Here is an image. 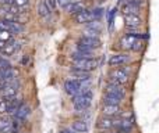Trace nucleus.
I'll return each mask as SVG.
<instances>
[{
  "label": "nucleus",
  "mask_w": 159,
  "mask_h": 133,
  "mask_svg": "<svg viewBox=\"0 0 159 133\" xmlns=\"http://www.w3.org/2000/svg\"><path fill=\"white\" fill-rule=\"evenodd\" d=\"M6 44H7V43H6V42L0 40V52H2V50H3V49H4V46H6Z\"/></svg>",
  "instance_id": "obj_30"
},
{
  "label": "nucleus",
  "mask_w": 159,
  "mask_h": 133,
  "mask_svg": "<svg viewBox=\"0 0 159 133\" xmlns=\"http://www.w3.org/2000/svg\"><path fill=\"white\" fill-rule=\"evenodd\" d=\"M0 40L6 42V43H8V42L14 40V35L10 32V31H3L0 29Z\"/></svg>",
  "instance_id": "obj_23"
},
{
  "label": "nucleus",
  "mask_w": 159,
  "mask_h": 133,
  "mask_svg": "<svg viewBox=\"0 0 159 133\" xmlns=\"http://www.w3.org/2000/svg\"><path fill=\"white\" fill-rule=\"evenodd\" d=\"M13 4L17 7H27L30 4V0H13Z\"/></svg>",
  "instance_id": "obj_26"
},
{
  "label": "nucleus",
  "mask_w": 159,
  "mask_h": 133,
  "mask_svg": "<svg viewBox=\"0 0 159 133\" xmlns=\"http://www.w3.org/2000/svg\"><path fill=\"white\" fill-rule=\"evenodd\" d=\"M50 8H49V6L46 4V2L45 0H41L39 2V4H38V14L41 17H48L50 14Z\"/></svg>",
  "instance_id": "obj_21"
},
{
  "label": "nucleus",
  "mask_w": 159,
  "mask_h": 133,
  "mask_svg": "<svg viewBox=\"0 0 159 133\" xmlns=\"http://www.w3.org/2000/svg\"><path fill=\"white\" fill-rule=\"evenodd\" d=\"M46 2V4L49 6L50 10H55L56 7H57V0H45Z\"/></svg>",
  "instance_id": "obj_27"
},
{
  "label": "nucleus",
  "mask_w": 159,
  "mask_h": 133,
  "mask_svg": "<svg viewBox=\"0 0 159 133\" xmlns=\"http://www.w3.org/2000/svg\"><path fill=\"white\" fill-rule=\"evenodd\" d=\"M129 3L135 8V10L140 11V10H141V7H143V6L145 4V0H129Z\"/></svg>",
  "instance_id": "obj_25"
},
{
  "label": "nucleus",
  "mask_w": 159,
  "mask_h": 133,
  "mask_svg": "<svg viewBox=\"0 0 159 133\" xmlns=\"http://www.w3.org/2000/svg\"><path fill=\"white\" fill-rule=\"evenodd\" d=\"M18 49H20V43H18V42L11 40V42H8V43L6 44L4 49L0 52V54L6 56V57H10V56H13Z\"/></svg>",
  "instance_id": "obj_17"
},
{
  "label": "nucleus",
  "mask_w": 159,
  "mask_h": 133,
  "mask_svg": "<svg viewBox=\"0 0 159 133\" xmlns=\"http://www.w3.org/2000/svg\"><path fill=\"white\" fill-rule=\"evenodd\" d=\"M78 46H82L85 49H89V50H95L101 46V39L99 38H92V36H85L82 35L81 38L78 39L77 42Z\"/></svg>",
  "instance_id": "obj_7"
},
{
  "label": "nucleus",
  "mask_w": 159,
  "mask_h": 133,
  "mask_svg": "<svg viewBox=\"0 0 159 133\" xmlns=\"http://www.w3.org/2000/svg\"><path fill=\"white\" fill-rule=\"evenodd\" d=\"M116 129L115 132L117 133H131L133 128H134V121H129V119H123V118H115V126Z\"/></svg>",
  "instance_id": "obj_6"
},
{
  "label": "nucleus",
  "mask_w": 159,
  "mask_h": 133,
  "mask_svg": "<svg viewBox=\"0 0 159 133\" xmlns=\"http://www.w3.org/2000/svg\"><path fill=\"white\" fill-rule=\"evenodd\" d=\"M73 19H74L75 24H89V22L95 21V17H93L92 11L89 10H82L80 11V13L74 14V17H73Z\"/></svg>",
  "instance_id": "obj_11"
},
{
  "label": "nucleus",
  "mask_w": 159,
  "mask_h": 133,
  "mask_svg": "<svg viewBox=\"0 0 159 133\" xmlns=\"http://www.w3.org/2000/svg\"><path fill=\"white\" fill-rule=\"evenodd\" d=\"M31 112V108L27 106V104H21L20 106V108L17 110V112L14 114V117H16V119H20V121H24L25 118L30 115Z\"/></svg>",
  "instance_id": "obj_19"
},
{
  "label": "nucleus",
  "mask_w": 159,
  "mask_h": 133,
  "mask_svg": "<svg viewBox=\"0 0 159 133\" xmlns=\"http://www.w3.org/2000/svg\"><path fill=\"white\" fill-rule=\"evenodd\" d=\"M89 81H78V79H67L66 82H64V90H66V93L69 96H71V97H74V96L80 94L81 92H84V90H88L85 89V85L88 83Z\"/></svg>",
  "instance_id": "obj_2"
},
{
  "label": "nucleus",
  "mask_w": 159,
  "mask_h": 133,
  "mask_svg": "<svg viewBox=\"0 0 159 133\" xmlns=\"http://www.w3.org/2000/svg\"><path fill=\"white\" fill-rule=\"evenodd\" d=\"M102 32V25L98 21H92L89 24H87V29L84 31L85 36H92V38H99Z\"/></svg>",
  "instance_id": "obj_12"
},
{
  "label": "nucleus",
  "mask_w": 159,
  "mask_h": 133,
  "mask_svg": "<svg viewBox=\"0 0 159 133\" xmlns=\"http://www.w3.org/2000/svg\"><path fill=\"white\" fill-rule=\"evenodd\" d=\"M124 22H126L127 29H138L143 25V18L135 13H129L124 14Z\"/></svg>",
  "instance_id": "obj_8"
},
{
  "label": "nucleus",
  "mask_w": 159,
  "mask_h": 133,
  "mask_svg": "<svg viewBox=\"0 0 159 133\" xmlns=\"http://www.w3.org/2000/svg\"><path fill=\"white\" fill-rule=\"evenodd\" d=\"M60 133H77V132L74 129H63V131H60Z\"/></svg>",
  "instance_id": "obj_29"
},
{
  "label": "nucleus",
  "mask_w": 159,
  "mask_h": 133,
  "mask_svg": "<svg viewBox=\"0 0 159 133\" xmlns=\"http://www.w3.org/2000/svg\"><path fill=\"white\" fill-rule=\"evenodd\" d=\"M16 133H20V132H16Z\"/></svg>",
  "instance_id": "obj_31"
},
{
  "label": "nucleus",
  "mask_w": 159,
  "mask_h": 133,
  "mask_svg": "<svg viewBox=\"0 0 159 133\" xmlns=\"http://www.w3.org/2000/svg\"><path fill=\"white\" fill-rule=\"evenodd\" d=\"M0 29L10 31L13 35H17V33H21L24 31V27L20 22H11V21H7V19L0 18Z\"/></svg>",
  "instance_id": "obj_9"
},
{
  "label": "nucleus",
  "mask_w": 159,
  "mask_h": 133,
  "mask_svg": "<svg viewBox=\"0 0 159 133\" xmlns=\"http://www.w3.org/2000/svg\"><path fill=\"white\" fill-rule=\"evenodd\" d=\"M73 129L77 133H85L88 132V125L84 119H77L73 122Z\"/></svg>",
  "instance_id": "obj_20"
},
{
  "label": "nucleus",
  "mask_w": 159,
  "mask_h": 133,
  "mask_svg": "<svg viewBox=\"0 0 159 133\" xmlns=\"http://www.w3.org/2000/svg\"><path fill=\"white\" fill-rule=\"evenodd\" d=\"M85 10V3L82 0H75V2H71L66 8L64 11H67L69 14H77L80 11Z\"/></svg>",
  "instance_id": "obj_16"
},
{
  "label": "nucleus",
  "mask_w": 159,
  "mask_h": 133,
  "mask_svg": "<svg viewBox=\"0 0 159 133\" xmlns=\"http://www.w3.org/2000/svg\"><path fill=\"white\" fill-rule=\"evenodd\" d=\"M129 61H130V56L129 54H126V53H117V54L110 56L107 64H109L110 67L116 68V67L124 65V64H127Z\"/></svg>",
  "instance_id": "obj_10"
},
{
  "label": "nucleus",
  "mask_w": 159,
  "mask_h": 133,
  "mask_svg": "<svg viewBox=\"0 0 159 133\" xmlns=\"http://www.w3.org/2000/svg\"><path fill=\"white\" fill-rule=\"evenodd\" d=\"M8 111V100L7 98H0V114H7Z\"/></svg>",
  "instance_id": "obj_24"
},
{
  "label": "nucleus",
  "mask_w": 159,
  "mask_h": 133,
  "mask_svg": "<svg viewBox=\"0 0 159 133\" xmlns=\"http://www.w3.org/2000/svg\"><path fill=\"white\" fill-rule=\"evenodd\" d=\"M98 67V61L95 58H75L73 60V68L74 69H82V71H95Z\"/></svg>",
  "instance_id": "obj_4"
},
{
  "label": "nucleus",
  "mask_w": 159,
  "mask_h": 133,
  "mask_svg": "<svg viewBox=\"0 0 159 133\" xmlns=\"http://www.w3.org/2000/svg\"><path fill=\"white\" fill-rule=\"evenodd\" d=\"M0 92H2L3 98H7V100L14 98L17 96V93H18V83H17L16 81L11 82V83H8L7 86H6L3 90H0Z\"/></svg>",
  "instance_id": "obj_13"
},
{
  "label": "nucleus",
  "mask_w": 159,
  "mask_h": 133,
  "mask_svg": "<svg viewBox=\"0 0 159 133\" xmlns=\"http://www.w3.org/2000/svg\"><path fill=\"white\" fill-rule=\"evenodd\" d=\"M93 98V93L91 90H84L80 94L73 97V106H74L75 111H85L88 107L91 106Z\"/></svg>",
  "instance_id": "obj_1"
},
{
  "label": "nucleus",
  "mask_w": 159,
  "mask_h": 133,
  "mask_svg": "<svg viewBox=\"0 0 159 133\" xmlns=\"http://www.w3.org/2000/svg\"><path fill=\"white\" fill-rule=\"evenodd\" d=\"M105 93H106V94L116 96V97L121 98V100L126 97V89H124L123 85H117V83H113V82H107L106 83V86H105Z\"/></svg>",
  "instance_id": "obj_5"
},
{
  "label": "nucleus",
  "mask_w": 159,
  "mask_h": 133,
  "mask_svg": "<svg viewBox=\"0 0 159 133\" xmlns=\"http://www.w3.org/2000/svg\"><path fill=\"white\" fill-rule=\"evenodd\" d=\"M130 79V72L127 68H113L109 72V82L117 85H126Z\"/></svg>",
  "instance_id": "obj_3"
},
{
  "label": "nucleus",
  "mask_w": 159,
  "mask_h": 133,
  "mask_svg": "<svg viewBox=\"0 0 159 133\" xmlns=\"http://www.w3.org/2000/svg\"><path fill=\"white\" fill-rule=\"evenodd\" d=\"M71 76L74 79H78V81H89L91 79V72H88V71H82V69H74V68H71Z\"/></svg>",
  "instance_id": "obj_18"
},
{
  "label": "nucleus",
  "mask_w": 159,
  "mask_h": 133,
  "mask_svg": "<svg viewBox=\"0 0 159 133\" xmlns=\"http://www.w3.org/2000/svg\"><path fill=\"white\" fill-rule=\"evenodd\" d=\"M116 11L117 10H112L110 11V14H109V28H112V25H113V17H115Z\"/></svg>",
  "instance_id": "obj_28"
},
{
  "label": "nucleus",
  "mask_w": 159,
  "mask_h": 133,
  "mask_svg": "<svg viewBox=\"0 0 159 133\" xmlns=\"http://www.w3.org/2000/svg\"><path fill=\"white\" fill-rule=\"evenodd\" d=\"M121 103V98L116 97V96H112V94H103V104H115V106H120Z\"/></svg>",
  "instance_id": "obj_22"
},
{
  "label": "nucleus",
  "mask_w": 159,
  "mask_h": 133,
  "mask_svg": "<svg viewBox=\"0 0 159 133\" xmlns=\"http://www.w3.org/2000/svg\"><path fill=\"white\" fill-rule=\"evenodd\" d=\"M121 108L120 106H115V104H103L102 107V114L103 117H109V118H115L117 115H120Z\"/></svg>",
  "instance_id": "obj_14"
},
{
  "label": "nucleus",
  "mask_w": 159,
  "mask_h": 133,
  "mask_svg": "<svg viewBox=\"0 0 159 133\" xmlns=\"http://www.w3.org/2000/svg\"><path fill=\"white\" fill-rule=\"evenodd\" d=\"M115 126V118H109V117H102L98 119L96 122V128L99 131H109Z\"/></svg>",
  "instance_id": "obj_15"
}]
</instances>
